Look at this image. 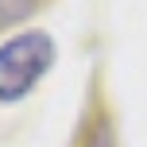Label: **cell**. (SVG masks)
<instances>
[{"mask_svg":"<svg viewBox=\"0 0 147 147\" xmlns=\"http://www.w3.org/2000/svg\"><path fill=\"white\" fill-rule=\"evenodd\" d=\"M54 66V39L47 31H23L0 47V101L12 105L35 89V81Z\"/></svg>","mask_w":147,"mask_h":147,"instance_id":"1","label":"cell"},{"mask_svg":"<svg viewBox=\"0 0 147 147\" xmlns=\"http://www.w3.org/2000/svg\"><path fill=\"white\" fill-rule=\"evenodd\" d=\"M39 0H0V27H12V23H23L31 12H35Z\"/></svg>","mask_w":147,"mask_h":147,"instance_id":"2","label":"cell"}]
</instances>
